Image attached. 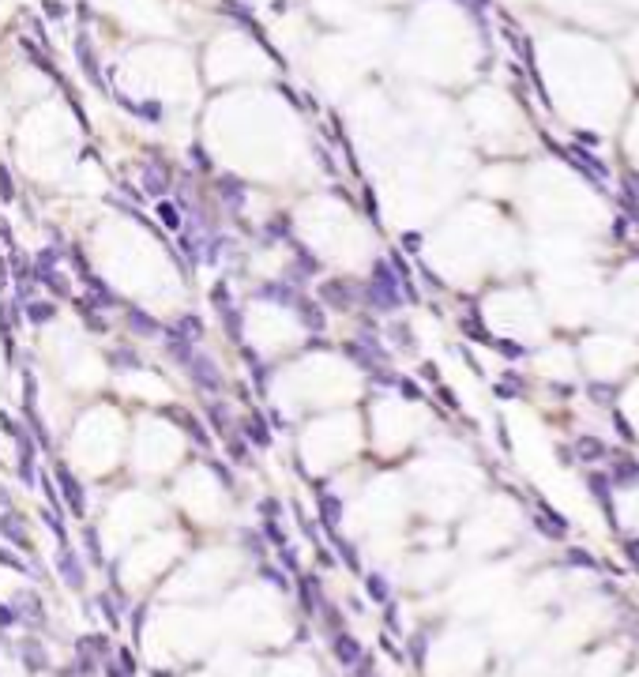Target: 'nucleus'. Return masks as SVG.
<instances>
[{
    "mask_svg": "<svg viewBox=\"0 0 639 677\" xmlns=\"http://www.w3.org/2000/svg\"><path fill=\"white\" fill-rule=\"evenodd\" d=\"M226 452H230V460H233V463H245V467H252V452H248V444L241 441V436L226 433Z\"/></svg>",
    "mask_w": 639,
    "mask_h": 677,
    "instance_id": "32",
    "label": "nucleus"
},
{
    "mask_svg": "<svg viewBox=\"0 0 639 677\" xmlns=\"http://www.w3.org/2000/svg\"><path fill=\"white\" fill-rule=\"evenodd\" d=\"M0 200L4 203L15 200V181H12V173H8V166H0Z\"/></svg>",
    "mask_w": 639,
    "mask_h": 677,
    "instance_id": "46",
    "label": "nucleus"
},
{
    "mask_svg": "<svg viewBox=\"0 0 639 677\" xmlns=\"http://www.w3.org/2000/svg\"><path fill=\"white\" fill-rule=\"evenodd\" d=\"M207 418L214 425V433H230V407H226L222 399H207Z\"/></svg>",
    "mask_w": 639,
    "mask_h": 677,
    "instance_id": "26",
    "label": "nucleus"
},
{
    "mask_svg": "<svg viewBox=\"0 0 639 677\" xmlns=\"http://www.w3.org/2000/svg\"><path fill=\"white\" fill-rule=\"evenodd\" d=\"M297 598H301V609L312 617L320 614V602H323V587H320V576H301L297 583Z\"/></svg>",
    "mask_w": 639,
    "mask_h": 677,
    "instance_id": "14",
    "label": "nucleus"
},
{
    "mask_svg": "<svg viewBox=\"0 0 639 677\" xmlns=\"http://www.w3.org/2000/svg\"><path fill=\"white\" fill-rule=\"evenodd\" d=\"M38 519L46 523V527H49L53 534H57V542H60V545H68V527H64V516H57L53 508H41V512H38Z\"/></svg>",
    "mask_w": 639,
    "mask_h": 677,
    "instance_id": "30",
    "label": "nucleus"
},
{
    "mask_svg": "<svg viewBox=\"0 0 639 677\" xmlns=\"http://www.w3.org/2000/svg\"><path fill=\"white\" fill-rule=\"evenodd\" d=\"M46 15H49V19H60V15H64V8L57 4V0H46Z\"/></svg>",
    "mask_w": 639,
    "mask_h": 677,
    "instance_id": "56",
    "label": "nucleus"
},
{
    "mask_svg": "<svg viewBox=\"0 0 639 677\" xmlns=\"http://www.w3.org/2000/svg\"><path fill=\"white\" fill-rule=\"evenodd\" d=\"M53 482H57V493H60L64 505H68V512H72L75 519H83V516H86V497H83L79 478H75L64 463H57V467H53Z\"/></svg>",
    "mask_w": 639,
    "mask_h": 677,
    "instance_id": "3",
    "label": "nucleus"
},
{
    "mask_svg": "<svg viewBox=\"0 0 639 677\" xmlns=\"http://www.w3.org/2000/svg\"><path fill=\"white\" fill-rule=\"evenodd\" d=\"M75 57H79V64H83V75L91 80L94 87H105V80H102V68H98V61H94V53H91V42H86V34H79L75 38Z\"/></svg>",
    "mask_w": 639,
    "mask_h": 677,
    "instance_id": "15",
    "label": "nucleus"
},
{
    "mask_svg": "<svg viewBox=\"0 0 639 677\" xmlns=\"http://www.w3.org/2000/svg\"><path fill=\"white\" fill-rule=\"evenodd\" d=\"M57 576L72 587V591H83V583H86V569H83L79 553H75L72 545H60V550H57Z\"/></svg>",
    "mask_w": 639,
    "mask_h": 677,
    "instance_id": "5",
    "label": "nucleus"
},
{
    "mask_svg": "<svg viewBox=\"0 0 639 677\" xmlns=\"http://www.w3.org/2000/svg\"><path fill=\"white\" fill-rule=\"evenodd\" d=\"M177 245H181V248H185V256L192 260V264H196V260H200V248H203V241H200V234H192V230H185V234H181V237H177Z\"/></svg>",
    "mask_w": 639,
    "mask_h": 677,
    "instance_id": "41",
    "label": "nucleus"
},
{
    "mask_svg": "<svg viewBox=\"0 0 639 677\" xmlns=\"http://www.w3.org/2000/svg\"><path fill=\"white\" fill-rule=\"evenodd\" d=\"M12 609L27 628H46V606H41V598L34 591H19L12 598Z\"/></svg>",
    "mask_w": 639,
    "mask_h": 677,
    "instance_id": "6",
    "label": "nucleus"
},
{
    "mask_svg": "<svg viewBox=\"0 0 639 677\" xmlns=\"http://www.w3.org/2000/svg\"><path fill=\"white\" fill-rule=\"evenodd\" d=\"M110 365L117 373H132V369H143V358H139L132 346H117V350H110Z\"/></svg>",
    "mask_w": 639,
    "mask_h": 677,
    "instance_id": "20",
    "label": "nucleus"
},
{
    "mask_svg": "<svg viewBox=\"0 0 639 677\" xmlns=\"http://www.w3.org/2000/svg\"><path fill=\"white\" fill-rule=\"evenodd\" d=\"M399 384H403V391H406V399H418V388H414V384H410V380H399Z\"/></svg>",
    "mask_w": 639,
    "mask_h": 677,
    "instance_id": "61",
    "label": "nucleus"
},
{
    "mask_svg": "<svg viewBox=\"0 0 639 677\" xmlns=\"http://www.w3.org/2000/svg\"><path fill=\"white\" fill-rule=\"evenodd\" d=\"M83 282H86V290H91V298L98 301V309H113V305H117V293L105 286V279H98L94 271H91V275H86Z\"/></svg>",
    "mask_w": 639,
    "mask_h": 677,
    "instance_id": "21",
    "label": "nucleus"
},
{
    "mask_svg": "<svg viewBox=\"0 0 639 677\" xmlns=\"http://www.w3.org/2000/svg\"><path fill=\"white\" fill-rule=\"evenodd\" d=\"M245 436L256 448H271V429H267V422H264V414H259V410H252L245 418Z\"/></svg>",
    "mask_w": 639,
    "mask_h": 677,
    "instance_id": "18",
    "label": "nucleus"
},
{
    "mask_svg": "<svg viewBox=\"0 0 639 677\" xmlns=\"http://www.w3.org/2000/svg\"><path fill=\"white\" fill-rule=\"evenodd\" d=\"M342 354H346V358H354V362L361 365L365 373H376V369H380V362H376V358H373L369 350H365L361 343H346V346H342Z\"/></svg>",
    "mask_w": 639,
    "mask_h": 677,
    "instance_id": "28",
    "label": "nucleus"
},
{
    "mask_svg": "<svg viewBox=\"0 0 639 677\" xmlns=\"http://www.w3.org/2000/svg\"><path fill=\"white\" fill-rule=\"evenodd\" d=\"M259 576H264L267 583H275L278 591H290V580H286V572H283V569H275V564H259Z\"/></svg>",
    "mask_w": 639,
    "mask_h": 677,
    "instance_id": "43",
    "label": "nucleus"
},
{
    "mask_svg": "<svg viewBox=\"0 0 639 677\" xmlns=\"http://www.w3.org/2000/svg\"><path fill=\"white\" fill-rule=\"evenodd\" d=\"M369 673H373V659H365V654H361V659L354 662V677H369Z\"/></svg>",
    "mask_w": 639,
    "mask_h": 677,
    "instance_id": "54",
    "label": "nucleus"
},
{
    "mask_svg": "<svg viewBox=\"0 0 639 677\" xmlns=\"http://www.w3.org/2000/svg\"><path fill=\"white\" fill-rule=\"evenodd\" d=\"M181 369L192 377V384H196L200 391H207V396H219V391L226 388V380L219 373V365H214V358L211 354H203V350H192L185 362H181Z\"/></svg>",
    "mask_w": 639,
    "mask_h": 677,
    "instance_id": "2",
    "label": "nucleus"
},
{
    "mask_svg": "<svg viewBox=\"0 0 639 677\" xmlns=\"http://www.w3.org/2000/svg\"><path fill=\"white\" fill-rule=\"evenodd\" d=\"M211 305H214V309H230V305H233V298H230V282H226V279H219V282H214V286H211Z\"/></svg>",
    "mask_w": 639,
    "mask_h": 677,
    "instance_id": "40",
    "label": "nucleus"
},
{
    "mask_svg": "<svg viewBox=\"0 0 639 677\" xmlns=\"http://www.w3.org/2000/svg\"><path fill=\"white\" fill-rule=\"evenodd\" d=\"M331 545L339 550V557H342L346 569H350V572H361V561H357V545H354V542H346L339 531H331Z\"/></svg>",
    "mask_w": 639,
    "mask_h": 677,
    "instance_id": "24",
    "label": "nucleus"
},
{
    "mask_svg": "<svg viewBox=\"0 0 639 677\" xmlns=\"http://www.w3.org/2000/svg\"><path fill=\"white\" fill-rule=\"evenodd\" d=\"M365 591H369L373 602H387V583H384V576H365Z\"/></svg>",
    "mask_w": 639,
    "mask_h": 677,
    "instance_id": "42",
    "label": "nucleus"
},
{
    "mask_svg": "<svg viewBox=\"0 0 639 677\" xmlns=\"http://www.w3.org/2000/svg\"><path fill=\"white\" fill-rule=\"evenodd\" d=\"M392 335H395V338H399V343H403V346H406V350H410V346H414V343H410V331H406V327H403V324H399V327H392Z\"/></svg>",
    "mask_w": 639,
    "mask_h": 677,
    "instance_id": "55",
    "label": "nucleus"
},
{
    "mask_svg": "<svg viewBox=\"0 0 639 677\" xmlns=\"http://www.w3.org/2000/svg\"><path fill=\"white\" fill-rule=\"evenodd\" d=\"M166 189H169L166 170L162 166H143V192L147 196H166Z\"/></svg>",
    "mask_w": 639,
    "mask_h": 677,
    "instance_id": "23",
    "label": "nucleus"
},
{
    "mask_svg": "<svg viewBox=\"0 0 639 677\" xmlns=\"http://www.w3.org/2000/svg\"><path fill=\"white\" fill-rule=\"evenodd\" d=\"M207 471L222 482V489H233V486H237V482H233V474H230V467H226L222 460H207Z\"/></svg>",
    "mask_w": 639,
    "mask_h": 677,
    "instance_id": "45",
    "label": "nucleus"
},
{
    "mask_svg": "<svg viewBox=\"0 0 639 677\" xmlns=\"http://www.w3.org/2000/svg\"><path fill=\"white\" fill-rule=\"evenodd\" d=\"M226 248H230V241L214 234V237H207V241H203V260H207V264H219V260L226 256Z\"/></svg>",
    "mask_w": 639,
    "mask_h": 677,
    "instance_id": "37",
    "label": "nucleus"
},
{
    "mask_svg": "<svg viewBox=\"0 0 639 677\" xmlns=\"http://www.w3.org/2000/svg\"><path fill=\"white\" fill-rule=\"evenodd\" d=\"M15 621H19V617H15V609H12V602H8V606H4V602H0V628H12V625H15Z\"/></svg>",
    "mask_w": 639,
    "mask_h": 677,
    "instance_id": "52",
    "label": "nucleus"
},
{
    "mask_svg": "<svg viewBox=\"0 0 639 677\" xmlns=\"http://www.w3.org/2000/svg\"><path fill=\"white\" fill-rule=\"evenodd\" d=\"M117 666L124 670V677H132V673H136V654L128 651V647H117Z\"/></svg>",
    "mask_w": 639,
    "mask_h": 677,
    "instance_id": "48",
    "label": "nucleus"
},
{
    "mask_svg": "<svg viewBox=\"0 0 639 677\" xmlns=\"http://www.w3.org/2000/svg\"><path fill=\"white\" fill-rule=\"evenodd\" d=\"M8 279H12V275H8V264L0 260V290H4V282H8Z\"/></svg>",
    "mask_w": 639,
    "mask_h": 677,
    "instance_id": "62",
    "label": "nucleus"
},
{
    "mask_svg": "<svg viewBox=\"0 0 639 677\" xmlns=\"http://www.w3.org/2000/svg\"><path fill=\"white\" fill-rule=\"evenodd\" d=\"M264 234L271 237V241H283V237L294 234V226H290V218H286V215H278V218H271V222L264 226Z\"/></svg>",
    "mask_w": 639,
    "mask_h": 677,
    "instance_id": "39",
    "label": "nucleus"
},
{
    "mask_svg": "<svg viewBox=\"0 0 639 677\" xmlns=\"http://www.w3.org/2000/svg\"><path fill=\"white\" fill-rule=\"evenodd\" d=\"M264 542H275V545H286V531H283V523L278 519H264Z\"/></svg>",
    "mask_w": 639,
    "mask_h": 677,
    "instance_id": "44",
    "label": "nucleus"
},
{
    "mask_svg": "<svg viewBox=\"0 0 639 677\" xmlns=\"http://www.w3.org/2000/svg\"><path fill=\"white\" fill-rule=\"evenodd\" d=\"M94 602H98V609H102V617L105 621H110V628H121V609H117V598L110 595V591H105V595H98V598H94Z\"/></svg>",
    "mask_w": 639,
    "mask_h": 677,
    "instance_id": "33",
    "label": "nucleus"
},
{
    "mask_svg": "<svg viewBox=\"0 0 639 677\" xmlns=\"http://www.w3.org/2000/svg\"><path fill=\"white\" fill-rule=\"evenodd\" d=\"M192 158H196V166H200V170H214V166H211V158H207V151H203L200 144L192 147Z\"/></svg>",
    "mask_w": 639,
    "mask_h": 677,
    "instance_id": "53",
    "label": "nucleus"
},
{
    "mask_svg": "<svg viewBox=\"0 0 639 677\" xmlns=\"http://www.w3.org/2000/svg\"><path fill=\"white\" fill-rule=\"evenodd\" d=\"M384 621H387V628H399V614H395V606H387V614H384Z\"/></svg>",
    "mask_w": 639,
    "mask_h": 677,
    "instance_id": "58",
    "label": "nucleus"
},
{
    "mask_svg": "<svg viewBox=\"0 0 639 677\" xmlns=\"http://www.w3.org/2000/svg\"><path fill=\"white\" fill-rule=\"evenodd\" d=\"M241 545H245V553H252V557H259V561H264L267 542H264V534H259V531H245V527H241Z\"/></svg>",
    "mask_w": 639,
    "mask_h": 677,
    "instance_id": "35",
    "label": "nucleus"
},
{
    "mask_svg": "<svg viewBox=\"0 0 639 677\" xmlns=\"http://www.w3.org/2000/svg\"><path fill=\"white\" fill-rule=\"evenodd\" d=\"M361 298L373 305V309H380V312H387V309H399V286H395V275H392V267L384 264H373V282L369 286H361Z\"/></svg>",
    "mask_w": 639,
    "mask_h": 677,
    "instance_id": "1",
    "label": "nucleus"
},
{
    "mask_svg": "<svg viewBox=\"0 0 639 677\" xmlns=\"http://www.w3.org/2000/svg\"><path fill=\"white\" fill-rule=\"evenodd\" d=\"M245 362H248V373H252V380H256V388L259 391H267V380H271V369L264 365V362H259V354L252 350V346H245Z\"/></svg>",
    "mask_w": 639,
    "mask_h": 677,
    "instance_id": "25",
    "label": "nucleus"
},
{
    "mask_svg": "<svg viewBox=\"0 0 639 677\" xmlns=\"http://www.w3.org/2000/svg\"><path fill=\"white\" fill-rule=\"evenodd\" d=\"M0 429H4L8 436H12V441H15L19 433H23V429H19V425H15V418H12V414H4V410H0Z\"/></svg>",
    "mask_w": 639,
    "mask_h": 677,
    "instance_id": "51",
    "label": "nucleus"
},
{
    "mask_svg": "<svg viewBox=\"0 0 639 677\" xmlns=\"http://www.w3.org/2000/svg\"><path fill=\"white\" fill-rule=\"evenodd\" d=\"M121 192H128V196H132V200H136V203H143V196H139V192H136V189H132V184H128V181L121 184Z\"/></svg>",
    "mask_w": 639,
    "mask_h": 677,
    "instance_id": "60",
    "label": "nucleus"
},
{
    "mask_svg": "<svg viewBox=\"0 0 639 677\" xmlns=\"http://www.w3.org/2000/svg\"><path fill=\"white\" fill-rule=\"evenodd\" d=\"M169 331L181 335V338H188V343H200V338H203V320H200V316H192V312L177 316V324H173Z\"/></svg>",
    "mask_w": 639,
    "mask_h": 677,
    "instance_id": "22",
    "label": "nucleus"
},
{
    "mask_svg": "<svg viewBox=\"0 0 639 677\" xmlns=\"http://www.w3.org/2000/svg\"><path fill=\"white\" fill-rule=\"evenodd\" d=\"M124 327H128L132 335H139V338H155V335L166 331V327H162L155 316H147L143 309H136V305H128V309H124Z\"/></svg>",
    "mask_w": 639,
    "mask_h": 677,
    "instance_id": "10",
    "label": "nucleus"
},
{
    "mask_svg": "<svg viewBox=\"0 0 639 677\" xmlns=\"http://www.w3.org/2000/svg\"><path fill=\"white\" fill-rule=\"evenodd\" d=\"M64 256H68V248H57V245L41 248V253L34 256V271H53V267H57Z\"/></svg>",
    "mask_w": 639,
    "mask_h": 677,
    "instance_id": "29",
    "label": "nucleus"
},
{
    "mask_svg": "<svg viewBox=\"0 0 639 677\" xmlns=\"http://www.w3.org/2000/svg\"><path fill=\"white\" fill-rule=\"evenodd\" d=\"M278 512H283V505H278L275 497H264V500H259V516H264V519H278Z\"/></svg>",
    "mask_w": 639,
    "mask_h": 677,
    "instance_id": "50",
    "label": "nucleus"
},
{
    "mask_svg": "<svg viewBox=\"0 0 639 677\" xmlns=\"http://www.w3.org/2000/svg\"><path fill=\"white\" fill-rule=\"evenodd\" d=\"M278 561H283V569H290V572H297V550L294 545H278Z\"/></svg>",
    "mask_w": 639,
    "mask_h": 677,
    "instance_id": "49",
    "label": "nucleus"
},
{
    "mask_svg": "<svg viewBox=\"0 0 639 677\" xmlns=\"http://www.w3.org/2000/svg\"><path fill=\"white\" fill-rule=\"evenodd\" d=\"M357 293H361V286H354L350 279H328L320 286V301L331 305L335 312H350L354 301H357Z\"/></svg>",
    "mask_w": 639,
    "mask_h": 677,
    "instance_id": "4",
    "label": "nucleus"
},
{
    "mask_svg": "<svg viewBox=\"0 0 639 677\" xmlns=\"http://www.w3.org/2000/svg\"><path fill=\"white\" fill-rule=\"evenodd\" d=\"M34 279H38V286H46V290L53 293V298H68V293H72L68 275L57 271V267H53V271H34Z\"/></svg>",
    "mask_w": 639,
    "mask_h": 677,
    "instance_id": "17",
    "label": "nucleus"
},
{
    "mask_svg": "<svg viewBox=\"0 0 639 677\" xmlns=\"http://www.w3.org/2000/svg\"><path fill=\"white\" fill-rule=\"evenodd\" d=\"M162 414H166V418H173V422H177L181 429L188 433V441L196 444V448H211V433H207V425H203V422L196 418V414H188V410H181V407H166Z\"/></svg>",
    "mask_w": 639,
    "mask_h": 677,
    "instance_id": "7",
    "label": "nucleus"
},
{
    "mask_svg": "<svg viewBox=\"0 0 639 677\" xmlns=\"http://www.w3.org/2000/svg\"><path fill=\"white\" fill-rule=\"evenodd\" d=\"M75 643H83V647L91 651V654H98V659H102V654H110V636H105V632H94V636H79Z\"/></svg>",
    "mask_w": 639,
    "mask_h": 677,
    "instance_id": "38",
    "label": "nucleus"
},
{
    "mask_svg": "<svg viewBox=\"0 0 639 677\" xmlns=\"http://www.w3.org/2000/svg\"><path fill=\"white\" fill-rule=\"evenodd\" d=\"M0 538H4V542H15L23 553H34L30 534H27V527H23V516H15V512H0Z\"/></svg>",
    "mask_w": 639,
    "mask_h": 677,
    "instance_id": "8",
    "label": "nucleus"
},
{
    "mask_svg": "<svg viewBox=\"0 0 639 677\" xmlns=\"http://www.w3.org/2000/svg\"><path fill=\"white\" fill-rule=\"evenodd\" d=\"M19 659H23L27 673H46L49 670V651H46V643L34 640V636H27L23 643H19Z\"/></svg>",
    "mask_w": 639,
    "mask_h": 677,
    "instance_id": "9",
    "label": "nucleus"
},
{
    "mask_svg": "<svg viewBox=\"0 0 639 677\" xmlns=\"http://www.w3.org/2000/svg\"><path fill=\"white\" fill-rule=\"evenodd\" d=\"M0 564H4V569H15V572H30V564L19 561V557L12 550H4V545H0Z\"/></svg>",
    "mask_w": 639,
    "mask_h": 677,
    "instance_id": "47",
    "label": "nucleus"
},
{
    "mask_svg": "<svg viewBox=\"0 0 639 677\" xmlns=\"http://www.w3.org/2000/svg\"><path fill=\"white\" fill-rule=\"evenodd\" d=\"M294 312H297V320L305 324L309 331H316V335L323 331V324H328V312H323V309H320V305L312 301V298H305V293H297V301H294Z\"/></svg>",
    "mask_w": 639,
    "mask_h": 677,
    "instance_id": "11",
    "label": "nucleus"
},
{
    "mask_svg": "<svg viewBox=\"0 0 639 677\" xmlns=\"http://www.w3.org/2000/svg\"><path fill=\"white\" fill-rule=\"evenodd\" d=\"M158 218H162V226H166V230H181V226H185L181 207L169 203V200H158Z\"/></svg>",
    "mask_w": 639,
    "mask_h": 677,
    "instance_id": "31",
    "label": "nucleus"
},
{
    "mask_svg": "<svg viewBox=\"0 0 639 677\" xmlns=\"http://www.w3.org/2000/svg\"><path fill=\"white\" fill-rule=\"evenodd\" d=\"M316 500H320V527L323 531H339V523H342V500L339 497H331L328 489H316Z\"/></svg>",
    "mask_w": 639,
    "mask_h": 677,
    "instance_id": "13",
    "label": "nucleus"
},
{
    "mask_svg": "<svg viewBox=\"0 0 639 677\" xmlns=\"http://www.w3.org/2000/svg\"><path fill=\"white\" fill-rule=\"evenodd\" d=\"M214 189H219V200L230 207V211H241L245 207V200H248V192H245V184L237 181V177H230V173H222L219 181H214Z\"/></svg>",
    "mask_w": 639,
    "mask_h": 677,
    "instance_id": "12",
    "label": "nucleus"
},
{
    "mask_svg": "<svg viewBox=\"0 0 639 677\" xmlns=\"http://www.w3.org/2000/svg\"><path fill=\"white\" fill-rule=\"evenodd\" d=\"M105 677H124V670L117 666V659H113V662H105Z\"/></svg>",
    "mask_w": 639,
    "mask_h": 677,
    "instance_id": "59",
    "label": "nucleus"
},
{
    "mask_svg": "<svg viewBox=\"0 0 639 677\" xmlns=\"http://www.w3.org/2000/svg\"><path fill=\"white\" fill-rule=\"evenodd\" d=\"M222 324H226V335L233 338V343H241V309L237 305H230V309H222Z\"/></svg>",
    "mask_w": 639,
    "mask_h": 677,
    "instance_id": "36",
    "label": "nucleus"
},
{
    "mask_svg": "<svg viewBox=\"0 0 639 677\" xmlns=\"http://www.w3.org/2000/svg\"><path fill=\"white\" fill-rule=\"evenodd\" d=\"M23 309H27L23 316L30 324H49L53 316H57V305H53V301H27Z\"/></svg>",
    "mask_w": 639,
    "mask_h": 677,
    "instance_id": "27",
    "label": "nucleus"
},
{
    "mask_svg": "<svg viewBox=\"0 0 639 677\" xmlns=\"http://www.w3.org/2000/svg\"><path fill=\"white\" fill-rule=\"evenodd\" d=\"M259 298L278 301V305H294L297 290H294V282H264V286H259Z\"/></svg>",
    "mask_w": 639,
    "mask_h": 677,
    "instance_id": "19",
    "label": "nucleus"
},
{
    "mask_svg": "<svg viewBox=\"0 0 639 677\" xmlns=\"http://www.w3.org/2000/svg\"><path fill=\"white\" fill-rule=\"evenodd\" d=\"M83 550H86V561L91 564H102V538L94 527H83Z\"/></svg>",
    "mask_w": 639,
    "mask_h": 677,
    "instance_id": "34",
    "label": "nucleus"
},
{
    "mask_svg": "<svg viewBox=\"0 0 639 677\" xmlns=\"http://www.w3.org/2000/svg\"><path fill=\"white\" fill-rule=\"evenodd\" d=\"M331 651H335V659H339L342 666H354L357 659H361V643H357L346 628L331 636Z\"/></svg>",
    "mask_w": 639,
    "mask_h": 677,
    "instance_id": "16",
    "label": "nucleus"
},
{
    "mask_svg": "<svg viewBox=\"0 0 639 677\" xmlns=\"http://www.w3.org/2000/svg\"><path fill=\"white\" fill-rule=\"evenodd\" d=\"M316 155H320V166L328 170V173H335V162H331V155H328V151H323V147H316Z\"/></svg>",
    "mask_w": 639,
    "mask_h": 677,
    "instance_id": "57",
    "label": "nucleus"
}]
</instances>
